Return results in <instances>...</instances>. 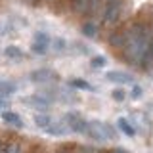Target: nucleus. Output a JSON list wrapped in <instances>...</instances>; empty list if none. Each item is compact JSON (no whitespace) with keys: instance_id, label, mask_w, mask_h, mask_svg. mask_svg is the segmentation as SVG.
Segmentation results:
<instances>
[{"instance_id":"nucleus-1","label":"nucleus","mask_w":153,"mask_h":153,"mask_svg":"<svg viewBox=\"0 0 153 153\" xmlns=\"http://www.w3.org/2000/svg\"><path fill=\"white\" fill-rule=\"evenodd\" d=\"M149 42H151V38H149L147 25L132 23L130 27H126V44L123 48V57L126 59V63L142 67Z\"/></svg>"},{"instance_id":"nucleus-2","label":"nucleus","mask_w":153,"mask_h":153,"mask_svg":"<svg viewBox=\"0 0 153 153\" xmlns=\"http://www.w3.org/2000/svg\"><path fill=\"white\" fill-rule=\"evenodd\" d=\"M86 134L96 142H105V140H113L115 138L113 126L107 124V123H102V121H88Z\"/></svg>"},{"instance_id":"nucleus-3","label":"nucleus","mask_w":153,"mask_h":153,"mask_svg":"<svg viewBox=\"0 0 153 153\" xmlns=\"http://www.w3.org/2000/svg\"><path fill=\"white\" fill-rule=\"evenodd\" d=\"M65 124L71 132H76V134H86V128H88V121L80 113H75V111L65 115Z\"/></svg>"},{"instance_id":"nucleus-4","label":"nucleus","mask_w":153,"mask_h":153,"mask_svg":"<svg viewBox=\"0 0 153 153\" xmlns=\"http://www.w3.org/2000/svg\"><path fill=\"white\" fill-rule=\"evenodd\" d=\"M123 13V2L121 0H107L103 10V21L105 23H117Z\"/></svg>"},{"instance_id":"nucleus-5","label":"nucleus","mask_w":153,"mask_h":153,"mask_svg":"<svg viewBox=\"0 0 153 153\" xmlns=\"http://www.w3.org/2000/svg\"><path fill=\"white\" fill-rule=\"evenodd\" d=\"M48 48H50V36H48V33L44 31H38L35 38H33V44H31V50L35 52V54H46Z\"/></svg>"},{"instance_id":"nucleus-6","label":"nucleus","mask_w":153,"mask_h":153,"mask_svg":"<svg viewBox=\"0 0 153 153\" xmlns=\"http://www.w3.org/2000/svg\"><path fill=\"white\" fill-rule=\"evenodd\" d=\"M31 80L33 82H52V80H57V73L52 69H36L31 73Z\"/></svg>"},{"instance_id":"nucleus-7","label":"nucleus","mask_w":153,"mask_h":153,"mask_svg":"<svg viewBox=\"0 0 153 153\" xmlns=\"http://www.w3.org/2000/svg\"><path fill=\"white\" fill-rule=\"evenodd\" d=\"M105 79L109 82H117V84H132L134 82V76L130 73H124V71H109L105 75Z\"/></svg>"},{"instance_id":"nucleus-8","label":"nucleus","mask_w":153,"mask_h":153,"mask_svg":"<svg viewBox=\"0 0 153 153\" xmlns=\"http://www.w3.org/2000/svg\"><path fill=\"white\" fill-rule=\"evenodd\" d=\"M27 105H31V107H35V109H46L48 105H50V100L44 98V96H29V98L23 100Z\"/></svg>"},{"instance_id":"nucleus-9","label":"nucleus","mask_w":153,"mask_h":153,"mask_svg":"<svg viewBox=\"0 0 153 153\" xmlns=\"http://www.w3.org/2000/svg\"><path fill=\"white\" fill-rule=\"evenodd\" d=\"M109 44L113 48H124L126 44V29H121V31H115L111 36H109Z\"/></svg>"},{"instance_id":"nucleus-10","label":"nucleus","mask_w":153,"mask_h":153,"mask_svg":"<svg viewBox=\"0 0 153 153\" xmlns=\"http://www.w3.org/2000/svg\"><path fill=\"white\" fill-rule=\"evenodd\" d=\"M2 119H4V121H6L8 124L16 126V128H21V126H23L21 117H19L17 113H13V111H4V113H2Z\"/></svg>"},{"instance_id":"nucleus-11","label":"nucleus","mask_w":153,"mask_h":153,"mask_svg":"<svg viewBox=\"0 0 153 153\" xmlns=\"http://www.w3.org/2000/svg\"><path fill=\"white\" fill-rule=\"evenodd\" d=\"M52 117L50 115H46V113H36L35 115V124L38 128H42V130H46V128H50L52 126Z\"/></svg>"},{"instance_id":"nucleus-12","label":"nucleus","mask_w":153,"mask_h":153,"mask_svg":"<svg viewBox=\"0 0 153 153\" xmlns=\"http://www.w3.org/2000/svg\"><path fill=\"white\" fill-rule=\"evenodd\" d=\"M117 126L121 128V132H124V134H126V136H130V138H132V136H136V128H134L132 124L128 123V119L121 117V119H119V121H117Z\"/></svg>"},{"instance_id":"nucleus-13","label":"nucleus","mask_w":153,"mask_h":153,"mask_svg":"<svg viewBox=\"0 0 153 153\" xmlns=\"http://www.w3.org/2000/svg\"><path fill=\"white\" fill-rule=\"evenodd\" d=\"M44 132H46V134H50V136H63V134H67V124L52 123V126H50V128H46Z\"/></svg>"},{"instance_id":"nucleus-14","label":"nucleus","mask_w":153,"mask_h":153,"mask_svg":"<svg viewBox=\"0 0 153 153\" xmlns=\"http://www.w3.org/2000/svg\"><path fill=\"white\" fill-rule=\"evenodd\" d=\"M4 56L10 57V59H21V57H23V50H21V48H17V46H6Z\"/></svg>"},{"instance_id":"nucleus-15","label":"nucleus","mask_w":153,"mask_h":153,"mask_svg":"<svg viewBox=\"0 0 153 153\" xmlns=\"http://www.w3.org/2000/svg\"><path fill=\"white\" fill-rule=\"evenodd\" d=\"M17 90V86L10 80H0V96H10Z\"/></svg>"},{"instance_id":"nucleus-16","label":"nucleus","mask_w":153,"mask_h":153,"mask_svg":"<svg viewBox=\"0 0 153 153\" xmlns=\"http://www.w3.org/2000/svg\"><path fill=\"white\" fill-rule=\"evenodd\" d=\"M4 153H23V146L19 142H4Z\"/></svg>"},{"instance_id":"nucleus-17","label":"nucleus","mask_w":153,"mask_h":153,"mask_svg":"<svg viewBox=\"0 0 153 153\" xmlns=\"http://www.w3.org/2000/svg\"><path fill=\"white\" fill-rule=\"evenodd\" d=\"M82 35L84 36H88V38H94L96 35H98V27H96L94 25V23H84V25H82Z\"/></svg>"},{"instance_id":"nucleus-18","label":"nucleus","mask_w":153,"mask_h":153,"mask_svg":"<svg viewBox=\"0 0 153 153\" xmlns=\"http://www.w3.org/2000/svg\"><path fill=\"white\" fill-rule=\"evenodd\" d=\"M69 84L73 86V88H79V90H94V86L90 82H86V80H82V79H73Z\"/></svg>"},{"instance_id":"nucleus-19","label":"nucleus","mask_w":153,"mask_h":153,"mask_svg":"<svg viewBox=\"0 0 153 153\" xmlns=\"http://www.w3.org/2000/svg\"><path fill=\"white\" fill-rule=\"evenodd\" d=\"M105 63H107V59H105L103 56H94L92 61H90V65H92L94 69H100V67H103Z\"/></svg>"},{"instance_id":"nucleus-20","label":"nucleus","mask_w":153,"mask_h":153,"mask_svg":"<svg viewBox=\"0 0 153 153\" xmlns=\"http://www.w3.org/2000/svg\"><path fill=\"white\" fill-rule=\"evenodd\" d=\"M111 98L115 100V102H123V100L126 98V92H124L123 88H115V90H113V94H111Z\"/></svg>"},{"instance_id":"nucleus-21","label":"nucleus","mask_w":153,"mask_h":153,"mask_svg":"<svg viewBox=\"0 0 153 153\" xmlns=\"http://www.w3.org/2000/svg\"><path fill=\"white\" fill-rule=\"evenodd\" d=\"M65 46H67L65 38H56V40H54V50H57V52H63V50H65Z\"/></svg>"},{"instance_id":"nucleus-22","label":"nucleus","mask_w":153,"mask_h":153,"mask_svg":"<svg viewBox=\"0 0 153 153\" xmlns=\"http://www.w3.org/2000/svg\"><path fill=\"white\" fill-rule=\"evenodd\" d=\"M132 100H138V98H142V88H140V86H134V88H132Z\"/></svg>"},{"instance_id":"nucleus-23","label":"nucleus","mask_w":153,"mask_h":153,"mask_svg":"<svg viewBox=\"0 0 153 153\" xmlns=\"http://www.w3.org/2000/svg\"><path fill=\"white\" fill-rule=\"evenodd\" d=\"M109 153H128V151L124 149V147H115V149H111Z\"/></svg>"},{"instance_id":"nucleus-24","label":"nucleus","mask_w":153,"mask_h":153,"mask_svg":"<svg viewBox=\"0 0 153 153\" xmlns=\"http://www.w3.org/2000/svg\"><path fill=\"white\" fill-rule=\"evenodd\" d=\"M6 105H8L6 98H4V96H0V107H6Z\"/></svg>"}]
</instances>
